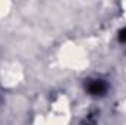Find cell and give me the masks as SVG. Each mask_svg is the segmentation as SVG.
I'll return each instance as SVG.
<instances>
[{
    "mask_svg": "<svg viewBox=\"0 0 126 125\" xmlns=\"http://www.w3.org/2000/svg\"><path fill=\"white\" fill-rule=\"evenodd\" d=\"M88 90L93 94H103L106 91V84H104V81L97 80V81H93L88 84Z\"/></svg>",
    "mask_w": 126,
    "mask_h": 125,
    "instance_id": "obj_1",
    "label": "cell"
},
{
    "mask_svg": "<svg viewBox=\"0 0 126 125\" xmlns=\"http://www.w3.org/2000/svg\"><path fill=\"white\" fill-rule=\"evenodd\" d=\"M119 38H120V41H125L126 43V30H123V31L120 32V37Z\"/></svg>",
    "mask_w": 126,
    "mask_h": 125,
    "instance_id": "obj_2",
    "label": "cell"
}]
</instances>
